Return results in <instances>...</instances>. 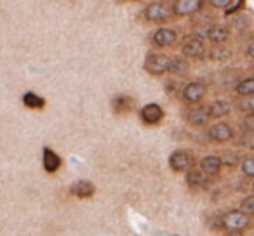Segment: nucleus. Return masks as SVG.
I'll return each instance as SVG.
<instances>
[{"instance_id":"1","label":"nucleus","mask_w":254,"mask_h":236,"mask_svg":"<svg viewBox=\"0 0 254 236\" xmlns=\"http://www.w3.org/2000/svg\"><path fill=\"white\" fill-rule=\"evenodd\" d=\"M169 61L171 57L164 52H148L145 57V71H148L153 77H160V75L169 71Z\"/></svg>"},{"instance_id":"2","label":"nucleus","mask_w":254,"mask_h":236,"mask_svg":"<svg viewBox=\"0 0 254 236\" xmlns=\"http://www.w3.org/2000/svg\"><path fill=\"white\" fill-rule=\"evenodd\" d=\"M195 165V156L187 149H176L169 156V167L174 172H188Z\"/></svg>"},{"instance_id":"3","label":"nucleus","mask_w":254,"mask_h":236,"mask_svg":"<svg viewBox=\"0 0 254 236\" xmlns=\"http://www.w3.org/2000/svg\"><path fill=\"white\" fill-rule=\"evenodd\" d=\"M143 14L150 23H166L173 16V9L166 2H152L145 7Z\"/></svg>"},{"instance_id":"4","label":"nucleus","mask_w":254,"mask_h":236,"mask_svg":"<svg viewBox=\"0 0 254 236\" xmlns=\"http://www.w3.org/2000/svg\"><path fill=\"white\" fill-rule=\"evenodd\" d=\"M251 224V219L240 210L228 212L221 217V228L228 229V231H242Z\"/></svg>"},{"instance_id":"5","label":"nucleus","mask_w":254,"mask_h":236,"mask_svg":"<svg viewBox=\"0 0 254 236\" xmlns=\"http://www.w3.org/2000/svg\"><path fill=\"white\" fill-rule=\"evenodd\" d=\"M205 94H207V89H205V85L200 84V82H190V84H187L183 89V99L187 102H190V104L200 102L202 99L205 97Z\"/></svg>"},{"instance_id":"6","label":"nucleus","mask_w":254,"mask_h":236,"mask_svg":"<svg viewBox=\"0 0 254 236\" xmlns=\"http://www.w3.org/2000/svg\"><path fill=\"white\" fill-rule=\"evenodd\" d=\"M181 54L183 57H190V59H204L205 57V46L202 40L197 39H188L181 47Z\"/></svg>"},{"instance_id":"7","label":"nucleus","mask_w":254,"mask_h":236,"mask_svg":"<svg viewBox=\"0 0 254 236\" xmlns=\"http://www.w3.org/2000/svg\"><path fill=\"white\" fill-rule=\"evenodd\" d=\"M139 116H141V120L146 125H157L159 122H162L164 109L159 104H155V102H150V104L143 106L141 111H139Z\"/></svg>"},{"instance_id":"8","label":"nucleus","mask_w":254,"mask_h":236,"mask_svg":"<svg viewBox=\"0 0 254 236\" xmlns=\"http://www.w3.org/2000/svg\"><path fill=\"white\" fill-rule=\"evenodd\" d=\"M202 5H204L202 0H178L171 9H173V14L176 16H190L200 11Z\"/></svg>"},{"instance_id":"9","label":"nucleus","mask_w":254,"mask_h":236,"mask_svg":"<svg viewBox=\"0 0 254 236\" xmlns=\"http://www.w3.org/2000/svg\"><path fill=\"white\" fill-rule=\"evenodd\" d=\"M207 136H209V139H211V141L226 142V141H230V139L233 138V129L230 127L228 124H223V122H219V124H214L211 129H209Z\"/></svg>"},{"instance_id":"10","label":"nucleus","mask_w":254,"mask_h":236,"mask_svg":"<svg viewBox=\"0 0 254 236\" xmlns=\"http://www.w3.org/2000/svg\"><path fill=\"white\" fill-rule=\"evenodd\" d=\"M176 32L173 28H159L152 35V42L157 47H171L176 42Z\"/></svg>"},{"instance_id":"11","label":"nucleus","mask_w":254,"mask_h":236,"mask_svg":"<svg viewBox=\"0 0 254 236\" xmlns=\"http://www.w3.org/2000/svg\"><path fill=\"white\" fill-rule=\"evenodd\" d=\"M42 165H44V170L49 174H54L60 170L61 167V158L56 151H53L51 148H44L42 151Z\"/></svg>"},{"instance_id":"12","label":"nucleus","mask_w":254,"mask_h":236,"mask_svg":"<svg viewBox=\"0 0 254 236\" xmlns=\"http://www.w3.org/2000/svg\"><path fill=\"white\" fill-rule=\"evenodd\" d=\"M209 113L205 108H193L187 113V120L188 124H191L193 127H204V125L209 124Z\"/></svg>"},{"instance_id":"13","label":"nucleus","mask_w":254,"mask_h":236,"mask_svg":"<svg viewBox=\"0 0 254 236\" xmlns=\"http://www.w3.org/2000/svg\"><path fill=\"white\" fill-rule=\"evenodd\" d=\"M223 163H221V156L218 155H207L204 160L200 162V170L202 172H205L209 177L211 176H216V174H219V170H221Z\"/></svg>"},{"instance_id":"14","label":"nucleus","mask_w":254,"mask_h":236,"mask_svg":"<svg viewBox=\"0 0 254 236\" xmlns=\"http://www.w3.org/2000/svg\"><path fill=\"white\" fill-rule=\"evenodd\" d=\"M187 184L191 188H207L209 184V176L205 172H202L200 169H191L187 172Z\"/></svg>"},{"instance_id":"15","label":"nucleus","mask_w":254,"mask_h":236,"mask_svg":"<svg viewBox=\"0 0 254 236\" xmlns=\"http://www.w3.org/2000/svg\"><path fill=\"white\" fill-rule=\"evenodd\" d=\"M230 37V30L226 25H221V23H218V25H211L209 26V33H207V39L211 40V42L214 44H225L226 40H228Z\"/></svg>"},{"instance_id":"16","label":"nucleus","mask_w":254,"mask_h":236,"mask_svg":"<svg viewBox=\"0 0 254 236\" xmlns=\"http://www.w3.org/2000/svg\"><path fill=\"white\" fill-rule=\"evenodd\" d=\"M190 66H188L187 57L183 56H173L169 61V73L176 75V77H187Z\"/></svg>"},{"instance_id":"17","label":"nucleus","mask_w":254,"mask_h":236,"mask_svg":"<svg viewBox=\"0 0 254 236\" xmlns=\"http://www.w3.org/2000/svg\"><path fill=\"white\" fill-rule=\"evenodd\" d=\"M71 194H75L77 198H82V200H85V198H91L92 194L96 193V188L92 183H89V181H77V183L71 186Z\"/></svg>"},{"instance_id":"18","label":"nucleus","mask_w":254,"mask_h":236,"mask_svg":"<svg viewBox=\"0 0 254 236\" xmlns=\"http://www.w3.org/2000/svg\"><path fill=\"white\" fill-rule=\"evenodd\" d=\"M230 111H232V106L226 99H214L207 108L209 116H214V118H221V116L228 115Z\"/></svg>"},{"instance_id":"19","label":"nucleus","mask_w":254,"mask_h":236,"mask_svg":"<svg viewBox=\"0 0 254 236\" xmlns=\"http://www.w3.org/2000/svg\"><path fill=\"white\" fill-rule=\"evenodd\" d=\"M132 99L129 97V95H119V97L113 99L112 106H113V111L117 113V115H124V113H129L132 109Z\"/></svg>"},{"instance_id":"20","label":"nucleus","mask_w":254,"mask_h":236,"mask_svg":"<svg viewBox=\"0 0 254 236\" xmlns=\"http://www.w3.org/2000/svg\"><path fill=\"white\" fill-rule=\"evenodd\" d=\"M235 92L240 95V97H249V95H254V77L240 80L235 87Z\"/></svg>"},{"instance_id":"21","label":"nucleus","mask_w":254,"mask_h":236,"mask_svg":"<svg viewBox=\"0 0 254 236\" xmlns=\"http://www.w3.org/2000/svg\"><path fill=\"white\" fill-rule=\"evenodd\" d=\"M23 104L30 109H40L46 106V99L37 95L35 92H26V94L23 95Z\"/></svg>"},{"instance_id":"22","label":"nucleus","mask_w":254,"mask_h":236,"mask_svg":"<svg viewBox=\"0 0 254 236\" xmlns=\"http://www.w3.org/2000/svg\"><path fill=\"white\" fill-rule=\"evenodd\" d=\"M240 170H242V174L246 177L254 179V155H249L242 160V163H240Z\"/></svg>"},{"instance_id":"23","label":"nucleus","mask_w":254,"mask_h":236,"mask_svg":"<svg viewBox=\"0 0 254 236\" xmlns=\"http://www.w3.org/2000/svg\"><path fill=\"white\" fill-rule=\"evenodd\" d=\"M240 212L246 214L247 217H249V215H254V194L244 198L242 203H240Z\"/></svg>"},{"instance_id":"24","label":"nucleus","mask_w":254,"mask_h":236,"mask_svg":"<svg viewBox=\"0 0 254 236\" xmlns=\"http://www.w3.org/2000/svg\"><path fill=\"white\" fill-rule=\"evenodd\" d=\"M230 56H232V52H230L228 49H225V47L221 46H216L214 49H212L211 52V57L216 61H225V59H230Z\"/></svg>"},{"instance_id":"25","label":"nucleus","mask_w":254,"mask_h":236,"mask_svg":"<svg viewBox=\"0 0 254 236\" xmlns=\"http://www.w3.org/2000/svg\"><path fill=\"white\" fill-rule=\"evenodd\" d=\"M239 109L244 113H254V95L249 97H242L239 101Z\"/></svg>"},{"instance_id":"26","label":"nucleus","mask_w":254,"mask_h":236,"mask_svg":"<svg viewBox=\"0 0 254 236\" xmlns=\"http://www.w3.org/2000/svg\"><path fill=\"white\" fill-rule=\"evenodd\" d=\"M244 7V0H235V2H232V4L228 5V7L225 9V14L226 16H233L239 9Z\"/></svg>"},{"instance_id":"27","label":"nucleus","mask_w":254,"mask_h":236,"mask_svg":"<svg viewBox=\"0 0 254 236\" xmlns=\"http://www.w3.org/2000/svg\"><path fill=\"white\" fill-rule=\"evenodd\" d=\"M233 26L239 30L247 28V26H249V19H247L246 16H235V18H233Z\"/></svg>"},{"instance_id":"28","label":"nucleus","mask_w":254,"mask_h":236,"mask_svg":"<svg viewBox=\"0 0 254 236\" xmlns=\"http://www.w3.org/2000/svg\"><path fill=\"white\" fill-rule=\"evenodd\" d=\"M239 162V156L233 155V153H230V155H226V158H221V163H225V165H235V163Z\"/></svg>"},{"instance_id":"29","label":"nucleus","mask_w":254,"mask_h":236,"mask_svg":"<svg viewBox=\"0 0 254 236\" xmlns=\"http://www.w3.org/2000/svg\"><path fill=\"white\" fill-rule=\"evenodd\" d=\"M209 4H211L212 7H225L226 9L232 2H230V0H211Z\"/></svg>"},{"instance_id":"30","label":"nucleus","mask_w":254,"mask_h":236,"mask_svg":"<svg viewBox=\"0 0 254 236\" xmlns=\"http://www.w3.org/2000/svg\"><path fill=\"white\" fill-rule=\"evenodd\" d=\"M244 124H246V127H247V129L254 131V113H251V115L247 116L246 120H244Z\"/></svg>"},{"instance_id":"31","label":"nucleus","mask_w":254,"mask_h":236,"mask_svg":"<svg viewBox=\"0 0 254 236\" xmlns=\"http://www.w3.org/2000/svg\"><path fill=\"white\" fill-rule=\"evenodd\" d=\"M247 56H249L251 59H254V42H251L249 47H247Z\"/></svg>"},{"instance_id":"32","label":"nucleus","mask_w":254,"mask_h":236,"mask_svg":"<svg viewBox=\"0 0 254 236\" xmlns=\"http://www.w3.org/2000/svg\"><path fill=\"white\" fill-rule=\"evenodd\" d=\"M226 236H246V235H242V231H228Z\"/></svg>"},{"instance_id":"33","label":"nucleus","mask_w":254,"mask_h":236,"mask_svg":"<svg viewBox=\"0 0 254 236\" xmlns=\"http://www.w3.org/2000/svg\"><path fill=\"white\" fill-rule=\"evenodd\" d=\"M253 191H254V184H253Z\"/></svg>"}]
</instances>
